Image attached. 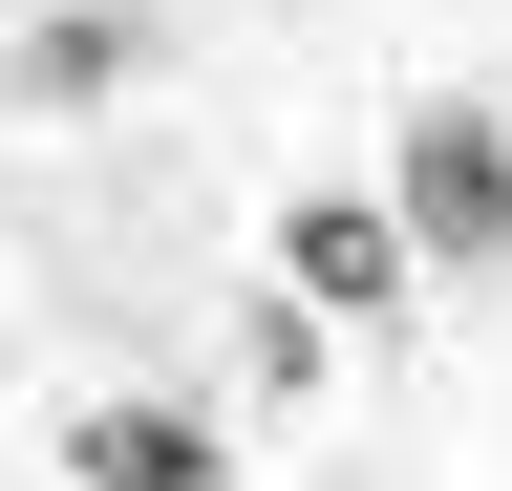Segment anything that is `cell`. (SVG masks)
I'll return each instance as SVG.
<instances>
[{
  "label": "cell",
  "instance_id": "obj_1",
  "mask_svg": "<svg viewBox=\"0 0 512 491\" xmlns=\"http://www.w3.org/2000/svg\"><path fill=\"white\" fill-rule=\"evenodd\" d=\"M384 214H406L427 278H491V257H512V107H491V86H427L406 150H384Z\"/></svg>",
  "mask_w": 512,
  "mask_h": 491
},
{
  "label": "cell",
  "instance_id": "obj_2",
  "mask_svg": "<svg viewBox=\"0 0 512 491\" xmlns=\"http://www.w3.org/2000/svg\"><path fill=\"white\" fill-rule=\"evenodd\" d=\"M278 278L320 299V321H406L427 257H406V214H384V193H299V214H278Z\"/></svg>",
  "mask_w": 512,
  "mask_h": 491
},
{
  "label": "cell",
  "instance_id": "obj_3",
  "mask_svg": "<svg viewBox=\"0 0 512 491\" xmlns=\"http://www.w3.org/2000/svg\"><path fill=\"white\" fill-rule=\"evenodd\" d=\"M64 470H86V491H214L235 449H214L192 406H64Z\"/></svg>",
  "mask_w": 512,
  "mask_h": 491
}]
</instances>
